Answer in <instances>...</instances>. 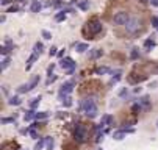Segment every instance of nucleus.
Wrapping results in <instances>:
<instances>
[{
  "mask_svg": "<svg viewBox=\"0 0 158 150\" xmlns=\"http://www.w3.org/2000/svg\"><path fill=\"white\" fill-rule=\"evenodd\" d=\"M80 110L89 117V119H94L97 116V105L93 99H85L80 103Z\"/></svg>",
  "mask_w": 158,
  "mask_h": 150,
  "instance_id": "1",
  "label": "nucleus"
},
{
  "mask_svg": "<svg viewBox=\"0 0 158 150\" xmlns=\"http://www.w3.org/2000/svg\"><path fill=\"white\" fill-rule=\"evenodd\" d=\"M74 139L77 142H85L88 139V128L83 124H77L75 130H74Z\"/></svg>",
  "mask_w": 158,
  "mask_h": 150,
  "instance_id": "2",
  "label": "nucleus"
},
{
  "mask_svg": "<svg viewBox=\"0 0 158 150\" xmlns=\"http://www.w3.org/2000/svg\"><path fill=\"white\" fill-rule=\"evenodd\" d=\"M38 83H39V75H35V77H31V80H30L28 83L20 84V86L17 88V92H19V94L28 92V91H31V89H35V88L38 86Z\"/></svg>",
  "mask_w": 158,
  "mask_h": 150,
  "instance_id": "3",
  "label": "nucleus"
},
{
  "mask_svg": "<svg viewBox=\"0 0 158 150\" xmlns=\"http://www.w3.org/2000/svg\"><path fill=\"white\" fill-rule=\"evenodd\" d=\"M125 30H127V33H130V34L138 33V31L141 30V19L131 17L128 22H127V25H125Z\"/></svg>",
  "mask_w": 158,
  "mask_h": 150,
  "instance_id": "4",
  "label": "nucleus"
},
{
  "mask_svg": "<svg viewBox=\"0 0 158 150\" xmlns=\"http://www.w3.org/2000/svg\"><path fill=\"white\" fill-rule=\"evenodd\" d=\"M130 14L127 11H119L114 14V17H113V20H114V24L116 25H127V22L130 20Z\"/></svg>",
  "mask_w": 158,
  "mask_h": 150,
  "instance_id": "5",
  "label": "nucleus"
},
{
  "mask_svg": "<svg viewBox=\"0 0 158 150\" xmlns=\"http://www.w3.org/2000/svg\"><path fill=\"white\" fill-rule=\"evenodd\" d=\"M74 86H75V83L74 81H66L63 83V86L60 88V97H66V95H69L72 91H74Z\"/></svg>",
  "mask_w": 158,
  "mask_h": 150,
  "instance_id": "6",
  "label": "nucleus"
},
{
  "mask_svg": "<svg viewBox=\"0 0 158 150\" xmlns=\"http://www.w3.org/2000/svg\"><path fill=\"white\" fill-rule=\"evenodd\" d=\"M102 22H99V20H93V22H89V25H88V30H89V33H91L93 36H96V34H99L100 31H102Z\"/></svg>",
  "mask_w": 158,
  "mask_h": 150,
  "instance_id": "7",
  "label": "nucleus"
},
{
  "mask_svg": "<svg viewBox=\"0 0 158 150\" xmlns=\"http://www.w3.org/2000/svg\"><path fill=\"white\" fill-rule=\"evenodd\" d=\"M127 133H133V128H122V130H116L114 133H113V138H114L116 141H121V139H124L125 138V135Z\"/></svg>",
  "mask_w": 158,
  "mask_h": 150,
  "instance_id": "8",
  "label": "nucleus"
},
{
  "mask_svg": "<svg viewBox=\"0 0 158 150\" xmlns=\"http://www.w3.org/2000/svg\"><path fill=\"white\" fill-rule=\"evenodd\" d=\"M60 66H61V67H63L64 71H69L71 67H74V66H75V63H74V59H72V58L66 56V58H63V59H61Z\"/></svg>",
  "mask_w": 158,
  "mask_h": 150,
  "instance_id": "9",
  "label": "nucleus"
},
{
  "mask_svg": "<svg viewBox=\"0 0 158 150\" xmlns=\"http://www.w3.org/2000/svg\"><path fill=\"white\" fill-rule=\"evenodd\" d=\"M138 102H139V105L143 106L144 110H150V99H149V95H143Z\"/></svg>",
  "mask_w": 158,
  "mask_h": 150,
  "instance_id": "10",
  "label": "nucleus"
},
{
  "mask_svg": "<svg viewBox=\"0 0 158 150\" xmlns=\"http://www.w3.org/2000/svg\"><path fill=\"white\" fill-rule=\"evenodd\" d=\"M36 59H38V55H36V53H31V55H30V58L27 59V64H25V69H27V71H30V69H31L33 63H35Z\"/></svg>",
  "mask_w": 158,
  "mask_h": 150,
  "instance_id": "11",
  "label": "nucleus"
},
{
  "mask_svg": "<svg viewBox=\"0 0 158 150\" xmlns=\"http://www.w3.org/2000/svg\"><path fill=\"white\" fill-rule=\"evenodd\" d=\"M33 119H36V113H35V110H28V111L24 114V120H25V122H30V120H33Z\"/></svg>",
  "mask_w": 158,
  "mask_h": 150,
  "instance_id": "12",
  "label": "nucleus"
},
{
  "mask_svg": "<svg viewBox=\"0 0 158 150\" xmlns=\"http://www.w3.org/2000/svg\"><path fill=\"white\" fill-rule=\"evenodd\" d=\"M102 50L100 49H93L91 52H89V58H91V59H97V58H100L102 56Z\"/></svg>",
  "mask_w": 158,
  "mask_h": 150,
  "instance_id": "13",
  "label": "nucleus"
},
{
  "mask_svg": "<svg viewBox=\"0 0 158 150\" xmlns=\"http://www.w3.org/2000/svg\"><path fill=\"white\" fill-rule=\"evenodd\" d=\"M30 10H31V13H39V11L42 10V3L39 2V0H36V2H33V3H31Z\"/></svg>",
  "mask_w": 158,
  "mask_h": 150,
  "instance_id": "14",
  "label": "nucleus"
},
{
  "mask_svg": "<svg viewBox=\"0 0 158 150\" xmlns=\"http://www.w3.org/2000/svg\"><path fill=\"white\" fill-rule=\"evenodd\" d=\"M46 147H47V150H53V147H55V139H53L52 136H46Z\"/></svg>",
  "mask_w": 158,
  "mask_h": 150,
  "instance_id": "15",
  "label": "nucleus"
},
{
  "mask_svg": "<svg viewBox=\"0 0 158 150\" xmlns=\"http://www.w3.org/2000/svg\"><path fill=\"white\" fill-rule=\"evenodd\" d=\"M42 50H44V44H42V42H36V44H35V49H33V53H36L38 56L42 53Z\"/></svg>",
  "mask_w": 158,
  "mask_h": 150,
  "instance_id": "16",
  "label": "nucleus"
},
{
  "mask_svg": "<svg viewBox=\"0 0 158 150\" xmlns=\"http://www.w3.org/2000/svg\"><path fill=\"white\" fill-rule=\"evenodd\" d=\"M89 0H80L78 2V8L81 10V11H86V10H89Z\"/></svg>",
  "mask_w": 158,
  "mask_h": 150,
  "instance_id": "17",
  "label": "nucleus"
},
{
  "mask_svg": "<svg viewBox=\"0 0 158 150\" xmlns=\"http://www.w3.org/2000/svg\"><path fill=\"white\" fill-rule=\"evenodd\" d=\"M153 47H155V42H153V39H146V41H144V49H146L147 52H150Z\"/></svg>",
  "mask_w": 158,
  "mask_h": 150,
  "instance_id": "18",
  "label": "nucleus"
},
{
  "mask_svg": "<svg viewBox=\"0 0 158 150\" xmlns=\"http://www.w3.org/2000/svg\"><path fill=\"white\" fill-rule=\"evenodd\" d=\"M10 64H11V59H10V56L3 58V59H2V63H0V69H2V71H5V69L10 66Z\"/></svg>",
  "mask_w": 158,
  "mask_h": 150,
  "instance_id": "19",
  "label": "nucleus"
},
{
  "mask_svg": "<svg viewBox=\"0 0 158 150\" xmlns=\"http://www.w3.org/2000/svg\"><path fill=\"white\" fill-rule=\"evenodd\" d=\"M41 103V97H35L31 102H30V110H36Z\"/></svg>",
  "mask_w": 158,
  "mask_h": 150,
  "instance_id": "20",
  "label": "nucleus"
},
{
  "mask_svg": "<svg viewBox=\"0 0 158 150\" xmlns=\"http://www.w3.org/2000/svg\"><path fill=\"white\" fill-rule=\"evenodd\" d=\"M113 122V116H110V114H105L103 117H102V120H100V124L105 127V125H110Z\"/></svg>",
  "mask_w": 158,
  "mask_h": 150,
  "instance_id": "21",
  "label": "nucleus"
},
{
  "mask_svg": "<svg viewBox=\"0 0 158 150\" xmlns=\"http://www.w3.org/2000/svg\"><path fill=\"white\" fill-rule=\"evenodd\" d=\"M89 49V46L86 44V42H80V44H77V52L78 53H83V52H86Z\"/></svg>",
  "mask_w": 158,
  "mask_h": 150,
  "instance_id": "22",
  "label": "nucleus"
},
{
  "mask_svg": "<svg viewBox=\"0 0 158 150\" xmlns=\"http://www.w3.org/2000/svg\"><path fill=\"white\" fill-rule=\"evenodd\" d=\"M131 111H133L135 114H138V113L143 111V106L139 105V102H136V103H133V105H131Z\"/></svg>",
  "mask_w": 158,
  "mask_h": 150,
  "instance_id": "23",
  "label": "nucleus"
},
{
  "mask_svg": "<svg viewBox=\"0 0 158 150\" xmlns=\"http://www.w3.org/2000/svg\"><path fill=\"white\" fill-rule=\"evenodd\" d=\"M8 103H10L11 106H17V105H20V99H19L17 95H14V97H10Z\"/></svg>",
  "mask_w": 158,
  "mask_h": 150,
  "instance_id": "24",
  "label": "nucleus"
},
{
  "mask_svg": "<svg viewBox=\"0 0 158 150\" xmlns=\"http://www.w3.org/2000/svg\"><path fill=\"white\" fill-rule=\"evenodd\" d=\"M44 145H46V138H41V139L36 142L35 150H42V148H44Z\"/></svg>",
  "mask_w": 158,
  "mask_h": 150,
  "instance_id": "25",
  "label": "nucleus"
},
{
  "mask_svg": "<svg viewBox=\"0 0 158 150\" xmlns=\"http://www.w3.org/2000/svg\"><path fill=\"white\" fill-rule=\"evenodd\" d=\"M55 20L56 22H63V20H66V13L64 11H60L55 14Z\"/></svg>",
  "mask_w": 158,
  "mask_h": 150,
  "instance_id": "26",
  "label": "nucleus"
},
{
  "mask_svg": "<svg viewBox=\"0 0 158 150\" xmlns=\"http://www.w3.org/2000/svg\"><path fill=\"white\" fill-rule=\"evenodd\" d=\"M61 100H63V105L66 106V108H69V106H72V99H71L69 95H66V97H63Z\"/></svg>",
  "mask_w": 158,
  "mask_h": 150,
  "instance_id": "27",
  "label": "nucleus"
},
{
  "mask_svg": "<svg viewBox=\"0 0 158 150\" xmlns=\"http://www.w3.org/2000/svg\"><path fill=\"white\" fill-rule=\"evenodd\" d=\"M119 80H121V71H116V72H114V75H113V78H111V81H110V84L118 83Z\"/></svg>",
  "mask_w": 158,
  "mask_h": 150,
  "instance_id": "28",
  "label": "nucleus"
},
{
  "mask_svg": "<svg viewBox=\"0 0 158 150\" xmlns=\"http://www.w3.org/2000/svg\"><path fill=\"white\" fill-rule=\"evenodd\" d=\"M47 117H49V113H47V111L36 113V119H38V120H44V119H47Z\"/></svg>",
  "mask_w": 158,
  "mask_h": 150,
  "instance_id": "29",
  "label": "nucleus"
},
{
  "mask_svg": "<svg viewBox=\"0 0 158 150\" xmlns=\"http://www.w3.org/2000/svg\"><path fill=\"white\" fill-rule=\"evenodd\" d=\"M110 72V69L108 67H105V66H102V67H97L96 69V74L97 75H103V74H108Z\"/></svg>",
  "mask_w": 158,
  "mask_h": 150,
  "instance_id": "30",
  "label": "nucleus"
},
{
  "mask_svg": "<svg viewBox=\"0 0 158 150\" xmlns=\"http://www.w3.org/2000/svg\"><path fill=\"white\" fill-rule=\"evenodd\" d=\"M11 52V47H8V46H2V49H0V53H2V55H8Z\"/></svg>",
  "mask_w": 158,
  "mask_h": 150,
  "instance_id": "31",
  "label": "nucleus"
},
{
  "mask_svg": "<svg viewBox=\"0 0 158 150\" xmlns=\"http://www.w3.org/2000/svg\"><path fill=\"white\" fill-rule=\"evenodd\" d=\"M138 56H139V50H138V49H133L131 53H130V58H131V59H136Z\"/></svg>",
  "mask_w": 158,
  "mask_h": 150,
  "instance_id": "32",
  "label": "nucleus"
},
{
  "mask_svg": "<svg viewBox=\"0 0 158 150\" xmlns=\"http://www.w3.org/2000/svg\"><path fill=\"white\" fill-rule=\"evenodd\" d=\"M41 34H42V38H44V39H52V33H50V31H47V30H42V31H41Z\"/></svg>",
  "mask_w": 158,
  "mask_h": 150,
  "instance_id": "33",
  "label": "nucleus"
},
{
  "mask_svg": "<svg viewBox=\"0 0 158 150\" xmlns=\"http://www.w3.org/2000/svg\"><path fill=\"white\" fill-rule=\"evenodd\" d=\"M128 95V89L127 88H122L121 91H119V97H122V99H125Z\"/></svg>",
  "mask_w": 158,
  "mask_h": 150,
  "instance_id": "34",
  "label": "nucleus"
},
{
  "mask_svg": "<svg viewBox=\"0 0 158 150\" xmlns=\"http://www.w3.org/2000/svg\"><path fill=\"white\" fill-rule=\"evenodd\" d=\"M53 81H56V75H50V77L47 78V81H46V84H47V86H50V84H52Z\"/></svg>",
  "mask_w": 158,
  "mask_h": 150,
  "instance_id": "35",
  "label": "nucleus"
},
{
  "mask_svg": "<svg viewBox=\"0 0 158 150\" xmlns=\"http://www.w3.org/2000/svg\"><path fill=\"white\" fill-rule=\"evenodd\" d=\"M13 122H16L14 117H3L2 119V124H13Z\"/></svg>",
  "mask_w": 158,
  "mask_h": 150,
  "instance_id": "36",
  "label": "nucleus"
},
{
  "mask_svg": "<svg viewBox=\"0 0 158 150\" xmlns=\"http://www.w3.org/2000/svg\"><path fill=\"white\" fill-rule=\"evenodd\" d=\"M49 55L50 56H55V55H58V49L53 46V47H50V50H49Z\"/></svg>",
  "mask_w": 158,
  "mask_h": 150,
  "instance_id": "37",
  "label": "nucleus"
},
{
  "mask_svg": "<svg viewBox=\"0 0 158 150\" xmlns=\"http://www.w3.org/2000/svg\"><path fill=\"white\" fill-rule=\"evenodd\" d=\"M152 27L158 30V17H156V16H155V17H152Z\"/></svg>",
  "mask_w": 158,
  "mask_h": 150,
  "instance_id": "38",
  "label": "nucleus"
},
{
  "mask_svg": "<svg viewBox=\"0 0 158 150\" xmlns=\"http://www.w3.org/2000/svg\"><path fill=\"white\" fill-rule=\"evenodd\" d=\"M11 2H14V0H0V3H2L3 6H5V5H10Z\"/></svg>",
  "mask_w": 158,
  "mask_h": 150,
  "instance_id": "39",
  "label": "nucleus"
},
{
  "mask_svg": "<svg viewBox=\"0 0 158 150\" xmlns=\"http://www.w3.org/2000/svg\"><path fill=\"white\" fill-rule=\"evenodd\" d=\"M53 69H55V66H53V64H52V66H49V69H47V74H49V77L50 75H53L52 72H53Z\"/></svg>",
  "mask_w": 158,
  "mask_h": 150,
  "instance_id": "40",
  "label": "nucleus"
},
{
  "mask_svg": "<svg viewBox=\"0 0 158 150\" xmlns=\"http://www.w3.org/2000/svg\"><path fill=\"white\" fill-rule=\"evenodd\" d=\"M16 11H19V6H16V5H14V6H11V8L8 10V13H16Z\"/></svg>",
  "mask_w": 158,
  "mask_h": 150,
  "instance_id": "41",
  "label": "nucleus"
},
{
  "mask_svg": "<svg viewBox=\"0 0 158 150\" xmlns=\"http://www.w3.org/2000/svg\"><path fill=\"white\" fill-rule=\"evenodd\" d=\"M30 136H31L33 139H38V133H36L35 130H30Z\"/></svg>",
  "mask_w": 158,
  "mask_h": 150,
  "instance_id": "42",
  "label": "nucleus"
},
{
  "mask_svg": "<svg viewBox=\"0 0 158 150\" xmlns=\"http://www.w3.org/2000/svg\"><path fill=\"white\" fill-rule=\"evenodd\" d=\"M75 67H77V66H74V67H71L69 71H66V74H67V75H72V74L75 72Z\"/></svg>",
  "mask_w": 158,
  "mask_h": 150,
  "instance_id": "43",
  "label": "nucleus"
},
{
  "mask_svg": "<svg viewBox=\"0 0 158 150\" xmlns=\"http://www.w3.org/2000/svg\"><path fill=\"white\" fill-rule=\"evenodd\" d=\"M150 3H152V6H156L158 8V0H150Z\"/></svg>",
  "mask_w": 158,
  "mask_h": 150,
  "instance_id": "44",
  "label": "nucleus"
},
{
  "mask_svg": "<svg viewBox=\"0 0 158 150\" xmlns=\"http://www.w3.org/2000/svg\"><path fill=\"white\" fill-rule=\"evenodd\" d=\"M63 55H64V49H63V50H60L56 56H58V58H63Z\"/></svg>",
  "mask_w": 158,
  "mask_h": 150,
  "instance_id": "45",
  "label": "nucleus"
},
{
  "mask_svg": "<svg viewBox=\"0 0 158 150\" xmlns=\"http://www.w3.org/2000/svg\"><path fill=\"white\" fill-rule=\"evenodd\" d=\"M156 127H158V120H156Z\"/></svg>",
  "mask_w": 158,
  "mask_h": 150,
  "instance_id": "46",
  "label": "nucleus"
},
{
  "mask_svg": "<svg viewBox=\"0 0 158 150\" xmlns=\"http://www.w3.org/2000/svg\"><path fill=\"white\" fill-rule=\"evenodd\" d=\"M17 2H22V0H17Z\"/></svg>",
  "mask_w": 158,
  "mask_h": 150,
  "instance_id": "47",
  "label": "nucleus"
},
{
  "mask_svg": "<svg viewBox=\"0 0 158 150\" xmlns=\"http://www.w3.org/2000/svg\"><path fill=\"white\" fill-rule=\"evenodd\" d=\"M100 150H102V148H100Z\"/></svg>",
  "mask_w": 158,
  "mask_h": 150,
  "instance_id": "48",
  "label": "nucleus"
}]
</instances>
